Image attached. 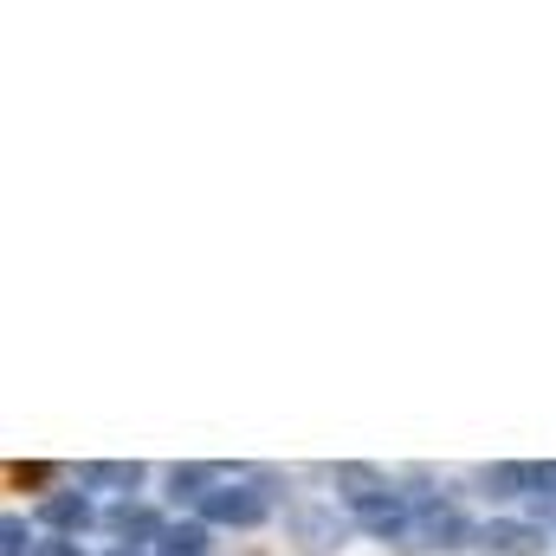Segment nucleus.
Segmentation results:
<instances>
[{"instance_id":"1a4fd4ad","label":"nucleus","mask_w":556,"mask_h":556,"mask_svg":"<svg viewBox=\"0 0 556 556\" xmlns=\"http://www.w3.org/2000/svg\"><path fill=\"white\" fill-rule=\"evenodd\" d=\"M330 485H343V505H356V498H376V492H389V479H382L376 466H330Z\"/></svg>"},{"instance_id":"f8f14e48","label":"nucleus","mask_w":556,"mask_h":556,"mask_svg":"<svg viewBox=\"0 0 556 556\" xmlns=\"http://www.w3.org/2000/svg\"><path fill=\"white\" fill-rule=\"evenodd\" d=\"M26 551H39V544L26 538V518L7 511V518H0V556H26Z\"/></svg>"},{"instance_id":"423d86ee","label":"nucleus","mask_w":556,"mask_h":556,"mask_svg":"<svg viewBox=\"0 0 556 556\" xmlns=\"http://www.w3.org/2000/svg\"><path fill=\"white\" fill-rule=\"evenodd\" d=\"M39 525H46L52 538H78V531L91 525V498H85V492H52V498L39 505Z\"/></svg>"},{"instance_id":"2eb2a0df","label":"nucleus","mask_w":556,"mask_h":556,"mask_svg":"<svg viewBox=\"0 0 556 556\" xmlns=\"http://www.w3.org/2000/svg\"><path fill=\"white\" fill-rule=\"evenodd\" d=\"M111 556H142V551H124V544H117V551H111Z\"/></svg>"},{"instance_id":"7ed1b4c3","label":"nucleus","mask_w":556,"mask_h":556,"mask_svg":"<svg viewBox=\"0 0 556 556\" xmlns=\"http://www.w3.org/2000/svg\"><path fill=\"white\" fill-rule=\"evenodd\" d=\"M350 518L369 531V538H415V505L402 492H376V498H356Z\"/></svg>"},{"instance_id":"9d476101","label":"nucleus","mask_w":556,"mask_h":556,"mask_svg":"<svg viewBox=\"0 0 556 556\" xmlns=\"http://www.w3.org/2000/svg\"><path fill=\"white\" fill-rule=\"evenodd\" d=\"M155 556H207V525L194 518V525H168L162 538H155Z\"/></svg>"},{"instance_id":"4468645a","label":"nucleus","mask_w":556,"mask_h":556,"mask_svg":"<svg viewBox=\"0 0 556 556\" xmlns=\"http://www.w3.org/2000/svg\"><path fill=\"white\" fill-rule=\"evenodd\" d=\"M39 556H85V551H78L72 538H46V544H39Z\"/></svg>"},{"instance_id":"6e6552de","label":"nucleus","mask_w":556,"mask_h":556,"mask_svg":"<svg viewBox=\"0 0 556 556\" xmlns=\"http://www.w3.org/2000/svg\"><path fill=\"white\" fill-rule=\"evenodd\" d=\"M214 485H227L220 466H175V472H168V492H175V498H194V505H201Z\"/></svg>"},{"instance_id":"9b49d317","label":"nucleus","mask_w":556,"mask_h":556,"mask_svg":"<svg viewBox=\"0 0 556 556\" xmlns=\"http://www.w3.org/2000/svg\"><path fill=\"white\" fill-rule=\"evenodd\" d=\"M485 492H498V498L538 492V466H485Z\"/></svg>"},{"instance_id":"f03ea898","label":"nucleus","mask_w":556,"mask_h":556,"mask_svg":"<svg viewBox=\"0 0 556 556\" xmlns=\"http://www.w3.org/2000/svg\"><path fill=\"white\" fill-rule=\"evenodd\" d=\"M194 511H201V525H240V531H247V525H260V518L273 511V498H266L260 485H240V479H233V485H214Z\"/></svg>"},{"instance_id":"0eeeda50","label":"nucleus","mask_w":556,"mask_h":556,"mask_svg":"<svg viewBox=\"0 0 556 556\" xmlns=\"http://www.w3.org/2000/svg\"><path fill=\"white\" fill-rule=\"evenodd\" d=\"M78 479H85V485H98V492H137L142 466H137V459H91Z\"/></svg>"},{"instance_id":"39448f33","label":"nucleus","mask_w":556,"mask_h":556,"mask_svg":"<svg viewBox=\"0 0 556 556\" xmlns=\"http://www.w3.org/2000/svg\"><path fill=\"white\" fill-rule=\"evenodd\" d=\"M104 531H111V538H124V551H130V544H155L168 525H162L149 505H137V498H117V505L104 511Z\"/></svg>"},{"instance_id":"f257e3e1","label":"nucleus","mask_w":556,"mask_h":556,"mask_svg":"<svg viewBox=\"0 0 556 556\" xmlns=\"http://www.w3.org/2000/svg\"><path fill=\"white\" fill-rule=\"evenodd\" d=\"M415 538L427 544V551H459V544H472L479 531L466 525V511L453 505V498H415Z\"/></svg>"},{"instance_id":"ddd939ff","label":"nucleus","mask_w":556,"mask_h":556,"mask_svg":"<svg viewBox=\"0 0 556 556\" xmlns=\"http://www.w3.org/2000/svg\"><path fill=\"white\" fill-rule=\"evenodd\" d=\"M7 479H13V485H46L52 466H7Z\"/></svg>"},{"instance_id":"20e7f679","label":"nucleus","mask_w":556,"mask_h":556,"mask_svg":"<svg viewBox=\"0 0 556 556\" xmlns=\"http://www.w3.org/2000/svg\"><path fill=\"white\" fill-rule=\"evenodd\" d=\"M485 556H538L544 544V531L538 525H525V518H492V525H479V538H472Z\"/></svg>"}]
</instances>
